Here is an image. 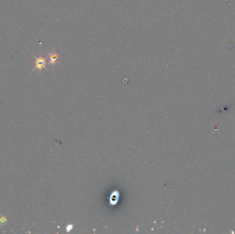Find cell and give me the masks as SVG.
Returning <instances> with one entry per match:
<instances>
[{
  "instance_id": "2",
  "label": "cell",
  "mask_w": 235,
  "mask_h": 234,
  "mask_svg": "<svg viewBox=\"0 0 235 234\" xmlns=\"http://www.w3.org/2000/svg\"><path fill=\"white\" fill-rule=\"evenodd\" d=\"M59 60V56L56 52H51L49 54V63L51 65H54L57 63Z\"/></svg>"
},
{
  "instance_id": "1",
  "label": "cell",
  "mask_w": 235,
  "mask_h": 234,
  "mask_svg": "<svg viewBox=\"0 0 235 234\" xmlns=\"http://www.w3.org/2000/svg\"><path fill=\"white\" fill-rule=\"evenodd\" d=\"M46 60L45 58L42 57H39L35 58V70H39L41 71L43 69H45L46 67Z\"/></svg>"
},
{
  "instance_id": "3",
  "label": "cell",
  "mask_w": 235,
  "mask_h": 234,
  "mask_svg": "<svg viewBox=\"0 0 235 234\" xmlns=\"http://www.w3.org/2000/svg\"><path fill=\"white\" fill-rule=\"evenodd\" d=\"M7 222V219L4 216H0V225H3V224L6 223Z\"/></svg>"
}]
</instances>
